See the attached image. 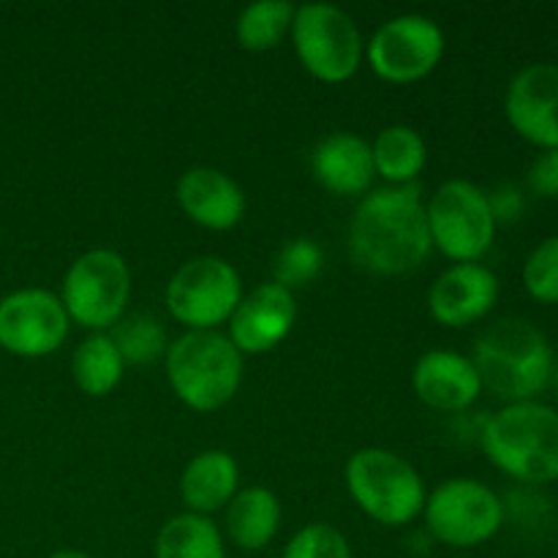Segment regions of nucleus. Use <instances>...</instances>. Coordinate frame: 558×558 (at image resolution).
I'll list each match as a JSON object with an SVG mask.
<instances>
[{
	"mask_svg": "<svg viewBox=\"0 0 558 558\" xmlns=\"http://www.w3.org/2000/svg\"><path fill=\"white\" fill-rule=\"evenodd\" d=\"M430 232L417 185H385L360 199L349 223L352 262L374 276H403L428 259Z\"/></svg>",
	"mask_w": 558,
	"mask_h": 558,
	"instance_id": "obj_1",
	"label": "nucleus"
},
{
	"mask_svg": "<svg viewBox=\"0 0 558 558\" xmlns=\"http://www.w3.org/2000/svg\"><path fill=\"white\" fill-rule=\"evenodd\" d=\"M472 363L483 390L499 401L526 403L543 396L554 381L556 360L550 343L532 322L499 319L474 341Z\"/></svg>",
	"mask_w": 558,
	"mask_h": 558,
	"instance_id": "obj_2",
	"label": "nucleus"
},
{
	"mask_svg": "<svg viewBox=\"0 0 558 558\" xmlns=\"http://www.w3.org/2000/svg\"><path fill=\"white\" fill-rule=\"evenodd\" d=\"M480 445L488 461L518 483L558 480V412L545 403H507L485 420Z\"/></svg>",
	"mask_w": 558,
	"mask_h": 558,
	"instance_id": "obj_3",
	"label": "nucleus"
},
{
	"mask_svg": "<svg viewBox=\"0 0 558 558\" xmlns=\"http://www.w3.org/2000/svg\"><path fill=\"white\" fill-rule=\"evenodd\" d=\"M167 379L194 412L227 407L243 381V354L218 330H189L167 349Z\"/></svg>",
	"mask_w": 558,
	"mask_h": 558,
	"instance_id": "obj_4",
	"label": "nucleus"
},
{
	"mask_svg": "<svg viewBox=\"0 0 558 558\" xmlns=\"http://www.w3.org/2000/svg\"><path fill=\"white\" fill-rule=\"evenodd\" d=\"M347 488L354 505L381 526H407L425 507V485L417 469L381 447H365L349 458Z\"/></svg>",
	"mask_w": 558,
	"mask_h": 558,
	"instance_id": "obj_5",
	"label": "nucleus"
},
{
	"mask_svg": "<svg viewBox=\"0 0 558 558\" xmlns=\"http://www.w3.org/2000/svg\"><path fill=\"white\" fill-rule=\"evenodd\" d=\"M131 298V270L118 251L93 248L71 262L63 278V303L71 322L104 332L125 316Z\"/></svg>",
	"mask_w": 558,
	"mask_h": 558,
	"instance_id": "obj_6",
	"label": "nucleus"
},
{
	"mask_svg": "<svg viewBox=\"0 0 558 558\" xmlns=\"http://www.w3.org/2000/svg\"><path fill=\"white\" fill-rule=\"evenodd\" d=\"M430 243L452 259L480 262L496 238V221L488 194L469 180H447L425 205Z\"/></svg>",
	"mask_w": 558,
	"mask_h": 558,
	"instance_id": "obj_7",
	"label": "nucleus"
},
{
	"mask_svg": "<svg viewBox=\"0 0 558 558\" xmlns=\"http://www.w3.org/2000/svg\"><path fill=\"white\" fill-rule=\"evenodd\" d=\"M289 33L305 71L327 85L347 82L363 63V36L357 22L338 5H298Z\"/></svg>",
	"mask_w": 558,
	"mask_h": 558,
	"instance_id": "obj_8",
	"label": "nucleus"
},
{
	"mask_svg": "<svg viewBox=\"0 0 558 558\" xmlns=\"http://www.w3.org/2000/svg\"><path fill=\"white\" fill-rule=\"evenodd\" d=\"M425 526L450 548H477L496 537L505 523V505L485 483L456 477L425 496Z\"/></svg>",
	"mask_w": 558,
	"mask_h": 558,
	"instance_id": "obj_9",
	"label": "nucleus"
},
{
	"mask_svg": "<svg viewBox=\"0 0 558 558\" xmlns=\"http://www.w3.org/2000/svg\"><path fill=\"white\" fill-rule=\"evenodd\" d=\"M243 300L238 270L221 256H196L174 270L167 283V308L191 330H216L232 319Z\"/></svg>",
	"mask_w": 558,
	"mask_h": 558,
	"instance_id": "obj_10",
	"label": "nucleus"
},
{
	"mask_svg": "<svg viewBox=\"0 0 558 558\" xmlns=\"http://www.w3.org/2000/svg\"><path fill=\"white\" fill-rule=\"evenodd\" d=\"M445 33L430 16L401 14L387 20L368 41V65L392 85H409L439 65Z\"/></svg>",
	"mask_w": 558,
	"mask_h": 558,
	"instance_id": "obj_11",
	"label": "nucleus"
},
{
	"mask_svg": "<svg viewBox=\"0 0 558 558\" xmlns=\"http://www.w3.org/2000/svg\"><path fill=\"white\" fill-rule=\"evenodd\" d=\"M69 314L49 289H16L0 300V347L16 357H47L69 336Z\"/></svg>",
	"mask_w": 558,
	"mask_h": 558,
	"instance_id": "obj_12",
	"label": "nucleus"
},
{
	"mask_svg": "<svg viewBox=\"0 0 558 558\" xmlns=\"http://www.w3.org/2000/svg\"><path fill=\"white\" fill-rule=\"evenodd\" d=\"M505 112L518 136L543 150L558 147V65L532 63L512 76Z\"/></svg>",
	"mask_w": 558,
	"mask_h": 558,
	"instance_id": "obj_13",
	"label": "nucleus"
},
{
	"mask_svg": "<svg viewBox=\"0 0 558 558\" xmlns=\"http://www.w3.org/2000/svg\"><path fill=\"white\" fill-rule=\"evenodd\" d=\"M298 319L294 292L276 281L262 283L245 294L229 319V341L240 354H265L276 349L292 332Z\"/></svg>",
	"mask_w": 558,
	"mask_h": 558,
	"instance_id": "obj_14",
	"label": "nucleus"
},
{
	"mask_svg": "<svg viewBox=\"0 0 558 558\" xmlns=\"http://www.w3.org/2000/svg\"><path fill=\"white\" fill-rule=\"evenodd\" d=\"M499 300V278L480 262H461L441 272L428 292V311L439 325L469 327L485 319Z\"/></svg>",
	"mask_w": 558,
	"mask_h": 558,
	"instance_id": "obj_15",
	"label": "nucleus"
},
{
	"mask_svg": "<svg viewBox=\"0 0 558 558\" xmlns=\"http://www.w3.org/2000/svg\"><path fill=\"white\" fill-rule=\"evenodd\" d=\"M412 385L420 401L439 412H466L483 392V381L472 357H463L450 349L425 352L414 365Z\"/></svg>",
	"mask_w": 558,
	"mask_h": 558,
	"instance_id": "obj_16",
	"label": "nucleus"
},
{
	"mask_svg": "<svg viewBox=\"0 0 558 558\" xmlns=\"http://www.w3.org/2000/svg\"><path fill=\"white\" fill-rule=\"evenodd\" d=\"M178 202L191 221L213 232H227L245 216L243 189L213 167L185 169L178 180Z\"/></svg>",
	"mask_w": 558,
	"mask_h": 558,
	"instance_id": "obj_17",
	"label": "nucleus"
},
{
	"mask_svg": "<svg viewBox=\"0 0 558 558\" xmlns=\"http://www.w3.org/2000/svg\"><path fill=\"white\" fill-rule=\"evenodd\" d=\"M311 172L316 183L338 196H360L376 178L374 150L352 131L327 134L311 153Z\"/></svg>",
	"mask_w": 558,
	"mask_h": 558,
	"instance_id": "obj_18",
	"label": "nucleus"
},
{
	"mask_svg": "<svg viewBox=\"0 0 558 558\" xmlns=\"http://www.w3.org/2000/svg\"><path fill=\"white\" fill-rule=\"evenodd\" d=\"M240 466L227 450H205L191 458L180 477V499L194 515H210L234 499Z\"/></svg>",
	"mask_w": 558,
	"mask_h": 558,
	"instance_id": "obj_19",
	"label": "nucleus"
},
{
	"mask_svg": "<svg viewBox=\"0 0 558 558\" xmlns=\"http://www.w3.org/2000/svg\"><path fill=\"white\" fill-rule=\"evenodd\" d=\"M227 537L240 550H262L281 526V501L267 488H245L227 505Z\"/></svg>",
	"mask_w": 558,
	"mask_h": 558,
	"instance_id": "obj_20",
	"label": "nucleus"
},
{
	"mask_svg": "<svg viewBox=\"0 0 558 558\" xmlns=\"http://www.w3.org/2000/svg\"><path fill=\"white\" fill-rule=\"evenodd\" d=\"M371 150L376 174H381L390 185H412L428 163V147L412 125H387L379 131Z\"/></svg>",
	"mask_w": 558,
	"mask_h": 558,
	"instance_id": "obj_21",
	"label": "nucleus"
},
{
	"mask_svg": "<svg viewBox=\"0 0 558 558\" xmlns=\"http://www.w3.org/2000/svg\"><path fill=\"white\" fill-rule=\"evenodd\" d=\"M125 363L109 332H90L71 357V376L85 396L104 398L120 385Z\"/></svg>",
	"mask_w": 558,
	"mask_h": 558,
	"instance_id": "obj_22",
	"label": "nucleus"
},
{
	"mask_svg": "<svg viewBox=\"0 0 558 558\" xmlns=\"http://www.w3.org/2000/svg\"><path fill=\"white\" fill-rule=\"evenodd\" d=\"M156 558H227L221 529L207 515L180 512L158 532Z\"/></svg>",
	"mask_w": 558,
	"mask_h": 558,
	"instance_id": "obj_23",
	"label": "nucleus"
},
{
	"mask_svg": "<svg viewBox=\"0 0 558 558\" xmlns=\"http://www.w3.org/2000/svg\"><path fill=\"white\" fill-rule=\"evenodd\" d=\"M294 11H298V5L287 3V0L248 3L240 11L238 25H234L240 47L248 49V52H270L292 31Z\"/></svg>",
	"mask_w": 558,
	"mask_h": 558,
	"instance_id": "obj_24",
	"label": "nucleus"
},
{
	"mask_svg": "<svg viewBox=\"0 0 558 558\" xmlns=\"http://www.w3.org/2000/svg\"><path fill=\"white\" fill-rule=\"evenodd\" d=\"M125 365L156 363L167 354V330L153 314H129L109 332Z\"/></svg>",
	"mask_w": 558,
	"mask_h": 558,
	"instance_id": "obj_25",
	"label": "nucleus"
},
{
	"mask_svg": "<svg viewBox=\"0 0 558 558\" xmlns=\"http://www.w3.org/2000/svg\"><path fill=\"white\" fill-rule=\"evenodd\" d=\"M322 265H325V254H322V248L314 240H289L276 254V262H272V276H276L272 281L294 292L300 287H308L322 272Z\"/></svg>",
	"mask_w": 558,
	"mask_h": 558,
	"instance_id": "obj_26",
	"label": "nucleus"
},
{
	"mask_svg": "<svg viewBox=\"0 0 558 558\" xmlns=\"http://www.w3.org/2000/svg\"><path fill=\"white\" fill-rule=\"evenodd\" d=\"M523 287L539 303H558V234L543 240L523 265Z\"/></svg>",
	"mask_w": 558,
	"mask_h": 558,
	"instance_id": "obj_27",
	"label": "nucleus"
},
{
	"mask_svg": "<svg viewBox=\"0 0 558 558\" xmlns=\"http://www.w3.org/2000/svg\"><path fill=\"white\" fill-rule=\"evenodd\" d=\"M281 558H352V548L330 523H308L289 539Z\"/></svg>",
	"mask_w": 558,
	"mask_h": 558,
	"instance_id": "obj_28",
	"label": "nucleus"
},
{
	"mask_svg": "<svg viewBox=\"0 0 558 558\" xmlns=\"http://www.w3.org/2000/svg\"><path fill=\"white\" fill-rule=\"evenodd\" d=\"M529 191L543 199H558V147L554 150H543L532 161L526 174Z\"/></svg>",
	"mask_w": 558,
	"mask_h": 558,
	"instance_id": "obj_29",
	"label": "nucleus"
},
{
	"mask_svg": "<svg viewBox=\"0 0 558 558\" xmlns=\"http://www.w3.org/2000/svg\"><path fill=\"white\" fill-rule=\"evenodd\" d=\"M488 202L496 227H499V223L521 221V216L526 213V196H523V191L515 189V185H499L496 191H490Z\"/></svg>",
	"mask_w": 558,
	"mask_h": 558,
	"instance_id": "obj_30",
	"label": "nucleus"
},
{
	"mask_svg": "<svg viewBox=\"0 0 558 558\" xmlns=\"http://www.w3.org/2000/svg\"><path fill=\"white\" fill-rule=\"evenodd\" d=\"M49 558H93V556L82 554V550H54Z\"/></svg>",
	"mask_w": 558,
	"mask_h": 558,
	"instance_id": "obj_31",
	"label": "nucleus"
},
{
	"mask_svg": "<svg viewBox=\"0 0 558 558\" xmlns=\"http://www.w3.org/2000/svg\"><path fill=\"white\" fill-rule=\"evenodd\" d=\"M554 385H556V390H558V360H556V368H554Z\"/></svg>",
	"mask_w": 558,
	"mask_h": 558,
	"instance_id": "obj_32",
	"label": "nucleus"
},
{
	"mask_svg": "<svg viewBox=\"0 0 558 558\" xmlns=\"http://www.w3.org/2000/svg\"><path fill=\"white\" fill-rule=\"evenodd\" d=\"M409 558H423V556H409Z\"/></svg>",
	"mask_w": 558,
	"mask_h": 558,
	"instance_id": "obj_33",
	"label": "nucleus"
}]
</instances>
